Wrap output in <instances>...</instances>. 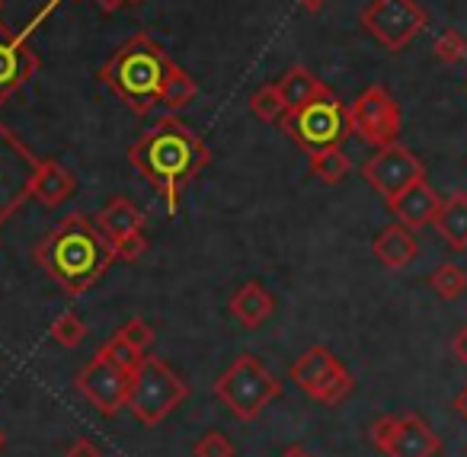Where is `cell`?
<instances>
[{
	"label": "cell",
	"mask_w": 467,
	"mask_h": 457,
	"mask_svg": "<svg viewBox=\"0 0 467 457\" xmlns=\"http://www.w3.org/2000/svg\"><path fill=\"white\" fill-rule=\"evenodd\" d=\"M346 116H349L352 135H358L371 148L394 144L400 135V106L381 84L358 93L356 103L346 106Z\"/></svg>",
	"instance_id": "12"
},
{
	"label": "cell",
	"mask_w": 467,
	"mask_h": 457,
	"mask_svg": "<svg viewBox=\"0 0 467 457\" xmlns=\"http://www.w3.org/2000/svg\"><path fill=\"white\" fill-rule=\"evenodd\" d=\"M451 352H454V358H458L461 365L467 368V323L458 329V333H454V339H451Z\"/></svg>",
	"instance_id": "32"
},
{
	"label": "cell",
	"mask_w": 467,
	"mask_h": 457,
	"mask_svg": "<svg viewBox=\"0 0 467 457\" xmlns=\"http://www.w3.org/2000/svg\"><path fill=\"white\" fill-rule=\"evenodd\" d=\"M192 457H237V444L224 431L212 429L192 444Z\"/></svg>",
	"instance_id": "29"
},
{
	"label": "cell",
	"mask_w": 467,
	"mask_h": 457,
	"mask_svg": "<svg viewBox=\"0 0 467 457\" xmlns=\"http://www.w3.org/2000/svg\"><path fill=\"white\" fill-rule=\"evenodd\" d=\"M307 161H311V173L317 176L320 182H327V186L343 182L352 170V163H349V157L343 154V148H324V151H317V154H307Z\"/></svg>",
	"instance_id": "22"
},
{
	"label": "cell",
	"mask_w": 467,
	"mask_h": 457,
	"mask_svg": "<svg viewBox=\"0 0 467 457\" xmlns=\"http://www.w3.org/2000/svg\"><path fill=\"white\" fill-rule=\"evenodd\" d=\"M432 227L451 250H458V253L467 250V192L464 189H458V192H451L448 199H441Z\"/></svg>",
	"instance_id": "20"
},
{
	"label": "cell",
	"mask_w": 467,
	"mask_h": 457,
	"mask_svg": "<svg viewBox=\"0 0 467 457\" xmlns=\"http://www.w3.org/2000/svg\"><path fill=\"white\" fill-rule=\"evenodd\" d=\"M192 387L157 355H144L141 365L131 371L129 403L125 410L141 425H161L170 412H176L189 400Z\"/></svg>",
	"instance_id": "4"
},
{
	"label": "cell",
	"mask_w": 467,
	"mask_h": 457,
	"mask_svg": "<svg viewBox=\"0 0 467 457\" xmlns=\"http://www.w3.org/2000/svg\"><path fill=\"white\" fill-rule=\"evenodd\" d=\"M358 20L365 33L381 42L388 52H403L426 29L429 16L416 0H368Z\"/></svg>",
	"instance_id": "10"
},
{
	"label": "cell",
	"mask_w": 467,
	"mask_h": 457,
	"mask_svg": "<svg viewBox=\"0 0 467 457\" xmlns=\"http://www.w3.org/2000/svg\"><path fill=\"white\" fill-rule=\"evenodd\" d=\"M279 457H314V454H311V451L305 448V444H288V448L282 451Z\"/></svg>",
	"instance_id": "34"
},
{
	"label": "cell",
	"mask_w": 467,
	"mask_h": 457,
	"mask_svg": "<svg viewBox=\"0 0 467 457\" xmlns=\"http://www.w3.org/2000/svg\"><path fill=\"white\" fill-rule=\"evenodd\" d=\"M429 288L441 297V301H458L467 291V272L458 263H441L439 269L429 275Z\"/></svg>",
	"instance_id": "24"
},
{
	"label": "cell",
	"mask_w": 467,
	"mask_h": 457,
	"mask_svg": "<svg viewBox=\"0 0 467 457\" xmlns=\"http://www.w3.org/2000/svg\"><path fill=\"white\" fill-rule=\"evenodd\" d=\"M52 339L58 342V346L65 348H78L80 342L87 339V323L80 320V314H74V310H61L58 317L52 320Z\"/></svg>",
	"instance_id": "25"
},
{
	"label": "cell",
	"mask_w": 467,
	"mask_h": 457,
	"mask_svg": "<svg viewBox=\"0 0 467 457\" xmlns=\"http://www.w3.org/2000/svg\"><path fill=\"white\" fill-rule=\"evenodd\" d=\"M112 253H116V263H138V259L148 253V237H144L141 231L131 234V237L112 244Z\"/></svg>",
	"instance_id": "30"
},
{
	"label": "cell",
	"mask_w": 467,
	"mask_h": 457,
	"mask_svg": "<svg viewBox=\"0 0 467 457\" xmlns=\"http://www.w3.org/2000/svg\"><path fill=\"white\" fill-rule=\"evenodd\" d=\"M362 176L384 202H394L397 195L407 192L410 186L426 180V167H422V161L413 151L394 141V144L378 148V154H371L368 161H365Z\"/></svg>",
	"instance_id": "13"
},
{
	"label": "cell",
	"mask_w": 467,
	"mask_h": 457,
	"mask_svg": "<svg viewBox=\"0 0 467 457\" xmlns=\"http://www.w3.org/2000/svg\"><path fill=\"white\" fill-rule=\"evenodd\" d=\"M93 221H97V227L103 231V237L109 240V244H119V240L144 231V212L131 199H122V195L106 202Z\"/></svg>",
	"instance_id": "18"
},
{
	"label": "cell",
	"mask_w": 467,
	"mask_h": 457,
	"mask_svg": "<svg viewBox=\"0 0 467 457\" xmlns=\"http://www.w3.org/2000/svg\"><path fill=\"white\" fill-rule=\"evenodd\" d=\"M371 444L384 457H435L441 451V438L420 412H388L371 422Z\"/></svg>",
	"instance_id": "8"
},
{
	"label": "cell",
	"mask_w": 467,
	"mask_h": 457,
	"mask_svg": "<svg viewBox=\"0 0 467 457\" xmlns=\"http://www.w3.org/2000/svg\"><path fill=\"white\" fill-rule=\"evenodd\" d=\"M170 71H173V61L167 58V52L148 33H138L112 52V58L99 68L97 78L135 116H148L161 103V90Z\"/></svg>",
	"instance_id": "3"
},
{
	"label": "cell",
	"mask_w": 467,
	"mask_h": 457,
	"mask_svg": "<svg viewBox=\"0 0 467 457\" xmlns=\"http://www.w3.org/2000/svg\"><path fill=\"white\" fill-rule=\"evenodd\" d=\"M42 157H36L7 125L0 122V224H7L16 208L29 199L33 173Z\"/></svg>",
	"instance_id": "11"
},
{
	"label": "cell",
	"mask_w": 467,
	"mask_h": 457,
	"mask_svg": "<svg viewBox=\"0 0 467 457\" xmlns=\"http://www.w3.org/2000/svg\"><path fill=\"white\" fill-rule=\"evenodd\" d=\"M195 93H199V87H195L192 74L173 65V71H170L167 84H163V90H161V103L167 106L170 112H180V109H186V106L192 103Z\"/></svg>",
	"instance_id": "23"
},
{
	"label": "cell",
	"mask_w": 467,
	"mask_h": 457,
	"mask_svg": "<svg viewBox=\"0 0 467 457\" xmlns=\"http://www.w3.org/2000/svg\"><path fill=\"white\" fill-rule=\"evenodd\" d=\"M451 410L467 422V387H464V390H458V397L451 400Z\"/></svg>",
	"instance_id": "33"
},
{
	"label": "cell",
	"mask_w": 467,
	"mask_h": 457,
	"mask_svg": "<svg viewBox=\"0 0 467 457\" xmlns=\"http://www.w3.org/2000/svg\"><path fill=\"white\" fill-rule=\"evenodd\" d=\"M282 393V380L263 365L256 355H241L234 358V365L214 380V397L241 419V422H254L260 412L273 403Z\"/></svg>",
	"instance_id": "5"
},
{
	"label": "cell",
	"mask_w": 467,
	"mask_h": 457,
	"mask_svg": "<svg viewBox=\"0 0 467 457\" xmlns=\"http://www.w3.org/2000/svg\"><path fill=\"white\" fill-rule=\"evenodd\" d=\"M327 0H298V7L301 10H307V14H317L320 7H324Z\"/></svg>",
	"instance_id": "36"
},
{
	"label": "cell",
	"mask_w": 467,
	"mask_h": 457,
	"mask_svg": "<svg viewBox=\"0 0 467 457\" xmlns=\"http://www.w3.org/2000/svg\"><path fill=\"white\" fill-rule=\"evenodd\" d=\"M250 112H254L260 122H282L285 116V103L279 97V87L275 84H266L250 97Z\"/></svg>",
	"instance_id": "26"
},
{
	"label": "cell",
	"mask_w": 467,
	"mask_h": 457,
	"mask_svg": "<svg viewBox=\"0 0 467 457\" xmlns=\"http://www.w3.org/2000/svg\"><path fill=\"white\" fill-rule=\"evenodd\" d=\"M65 457H103V451H99L97 444L90 441V438H78V441L67 448Z\"/></svg>",
	"instance_id": "31"
},
{
	"label": "cell",
	"mask_w": 467,
	"mask_h": 457,
	"mask_svg": "<svg viewBox=\"0 0 467 457\" xmlns=\"http://www.w3.org/2000/svg\"><path fill=\"white\" fill-rule=\"evenodd\" d=\"M36 263L48 278L61 285L65 295H87L116 263L112 244L103 237L97 221L87 214H67L36 244Z\"/></svg>",
	"instance_id": "2"
},
{
	"label": "cell",
	"mask_w": 467,
	"mask_h": 457,
	"mask_svg": "<svg viewBox=\"0 0 467 457\" xmlns=\"http://www.w3.org/2000/svg\"><path fill=\"white\" fill-rule=\"evenodd\" d=\"M292 384H298L311 400L324 406H337L356 390V378L346 371V365L327 346H311L301 352L288 368Z\"/></svg>",
	"instance_id": "7"
},
{
	"label": "cell",
	"mask_w": 467,
	"mask_h": 457,
	"mask_svg": "<svg viewBox=\"0 0 467 457\" xmlns=\"http://www.w3.org/2000/svg\"><path fill=\"white\" fill-rule=\"evenodd\" d=\"M99 10H106V14H112V10H119L122 4H129V0H93Z\"/></svg>",
	"instance_id": "35"
},
{
	"label": "cell",
	"mask_w": 467,
	"mask_h": 457,
	"mask_svg": "<svg viewBox=\"0 0 467 457\" xmlns=\"http://www.w3.org/2000/svg\"><path fill=\"white\" fill-rule=\"evenodd\" d=\"M129 163L157 189L167 212L176 214L182 189L212 163V151L186 122L176 116H161L129 148Z\"/></svg>",
	"instance_id": "1"
},
{
	"label": "cell",
	"mask_w": 467,
	"mask_h": 457,
	"mask_svg": "<svg viewBox=\"0 0 467 457\" xmlns=\"http://www.w3.org/2000/svg\"><path fill=\"white\" fill-rule=\"evenodd\" d=\"M432 55L441 65H461V61L467 58V39L458 29H445V33H439V39L432 42Z\"/></svg>",
	"instance_id": "27"
},
{
	"label": "cell",
	"mask_w": 467,
	"mask_h": 457,
	"mask_svg": "<svg viewBox=\"0 0 467 457\" xmlns=\"http://www.w3.org/2000/svg\"><path fill=\"white\" fill-rule=\"evenodd\" d=\"M4 444H7V435H4V429H0V451H4Z\"/></svg>",
	"instance_id": "37"
},
{
	"label": "cell",
	"mask_w": 467,
	"mask_h": 457,
	"mask_svg": "<svg viewBox=\"0 0 467 457\" xmlns=\"http://www.w3.org/2000/svg\"><path fill=\"white\" fill-rule=\"evenodd\" d=\"M371 253H375V259L384 265V269L400 272V269H407V265L416 259V253H420V244H416L413 231H410V227H403L400 221H397V224L381 227V234H378L375 244H371Z\"/></svg>",
	"instance_id": "17"
},
{
	"label": "cell",
	"mask_w": 467,
	"mask_h": 457,
	"mask_svg": "<svg viewBox=\"0 0 467 457\" xmlns=\"http://www.w3.org/2000/svg\"><path fill=\"white\" fill-rule=\"evenodd\" d=\"M36 71H39V58L29 48L26 33H16L7 23H0V103L20 93Z\"/></svg>",
	"instance_id": "14"
},
{
	"label": "cell",
	"mask_w": 467,
	"mask_h": 457,
	"mask_svg": "<svg viewBox=\"0 0 467 457\" xmlns=\"http://www.w3.org/2000/svg\"><path fill=\"white\" fill-rule=\"evenodd\" d=\"M439 205H441V195L435 192L426 180H420L416 186H410L407 192L397 195L394 202H388L390 214H394L403 227H410V231H422V227L432 224L435 214H439Z\"/></svg>",
	"instance_id": "15"
},
{
	"label": "cell",
	"mask_w": 467,
	"mask_h": 457,
	"mask_svg": "<svg viewBox=\"0 0 467 457\" xmlns=\"http://www.w3.org/2000/svg\"><path fill=\"white\" fill-rule=\"evenodd\" d=\"M116 336L129 348H135L138 355H148L150 346H154V327H150V323H144L141 317H131V320L125 323V327L116 329Z\"/></svg>",
	"instance_id": "28"
},
{
	"label": "cell",
	"mask_w": 467,
	"mask_h": 457,
	"mask_svg": "<svg viewBox=\"0 0 467 457\" xmlns=\"http://www.w3.org/2000/svg\"><path fill=\"white\" fill-rule=\"evenodd\" d=\"M74 387L80 390V397L99 410L106 419L119 416L129 403V387H131V368H125L119 358H112L106 348H99L84 368H80Z\"/></svg>",
	"instance_id": "9"
},
{
	"label": "cell",
	"mask_w": 467,
	"mask_h": 457,
	"mask_svg": "<svg viewBox=\"0 0 467 457\" xmlns=\"http://www.w3.org/2000/svg\"><path fill=\"white\" fill-rule=\"evenodd\" d=\"M275 87H279V97H282V103H285V112L301 109V106L311 103L314 97H320V93L327 90V87L320 84V80L314 78L307 68H301V65L288 68Z\"/></svg>",
	"instance_id": "21"
},
{
	"label": "cell",
	"mask_w": 467,
	"mask_h": 457,
	"mask_svg": "<svg viewBox=\"0 0 467 457\" xmlns=\"http://www.w3.org/2000/svg\"><path fill=\"white\" fill-rule=\"evenodd\" d=\"M129 4H141V0H129Z\"/></svg>",
	"instance_id": "38"
},
{
	"label": "cell",
	"mask_w": 467,
	"mask_h": 457,
	"mask_svg": "<svg viewBox=\"0 0 467 457\" xmlns=\"http://www.w3.org/2000/svg\"><path fill=\"white\" fill-rule=\"evenodd\" d=\"M0 10H4V0H0Z\"/></svg>",
	"instance_id": "39"
},
{
	"label": "cell",
	"mask_w": 467,
	"mask_h": 457,
	"mask_svg": "<svg viewBox=\"0 0 467 457\" xmlns=\"http://www.w3.org/2000/svg\"><path fill=\"white\" fill-rule=\"evenodd\" d=\"M78 192V176L67 167H61L58 161H46L42 157L39 167L33 173V186H29V199H36L39 205L55 208L61 202H67Z\"/></svg>",
	"instance_id": "16"
},
{
	"label": "cell",
	"mask_w": 467,
	"mask_h": 457,
	"mask_svg": "<svg viewBox=\"0 0 467 457\" xmlns=\"http://www.w3.org/2000/svg\"><path fill=\"white\" fill-rule=\"evenodd\" d=\"M275 297L263 288L260 282H244L241 288L231 295V314L244 323L247 329H256L273 317Z\"/></svg>",
	"instance_id": "19"
},
{
	"label": "cell",
	"mask_w": 467,
	"mask_h": 457,
	"mask_svg": "<svg viewBox=\"0 0 467 457\" xmlns=\"http://www.w3.org/2000/svg\"><path fill=\"white\" fill-rule=\"evenodd\" d=\"M282 131L298 144L305 154H317L324 148H343V141L352 135L346 106L337 99V93L327 87L320 97L305 103L301 109L282 116Z\"/></svg>",
	"instance_id": "6"
}]
</instances>
